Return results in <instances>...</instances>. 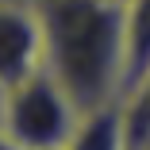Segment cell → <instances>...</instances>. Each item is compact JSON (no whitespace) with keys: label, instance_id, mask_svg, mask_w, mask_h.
<instances>
[{"label":"cell","instance_id":"1","mask_svg":"<svg viewBox=\"0 0 150 150\" xmlns=\"http://www.w3.org/2000/svg\"><path fill=\"white\" fill-rule=\"evenodd\" d=\"M46 35V69L85 112L123 100L127 12L123 0H35Z\"/></svg>","mask_w":150,"mask_h":150},{"label":"cell","instance_id":"2","mask_svg":"<svg viewBox=\"0 0 150 150\" xmlns=\"http://www.w3.org/2000/svg\"><path fill=\"white\" fill-rule=\"evenodd\" d=\"M81 123V108L66 93L50 69H39L35 77L19 81L4 93V127L23 150H58L69 146L73 131Z\"/></svg>","mask_w":150,"mask_h":150},{"label":"cell","instance_id":"3","mask_svg":"<svg viewBox=\"0 0 150 150\" xmlns=\"http://www.w3.org/2000/svg\"><path fill=\"white\" fill-rule=\"evenodd\" d=\"M46 69V35L35 0H0V93Z\"/></svg>","mask_w":150,"mask_h":150},{"label":"cell","instance_id":"4","mask_svg":"<svg viewBox=\"0 0 150 150\" xmlns=\"http://www.w3.org/2000/svg\"><path fill=\"white\" fill-rule=\"evenodd\" d=\"M66 150H131L123 100L108 104V108H96V112H85Z\"/></svg>","mask_w":150,"mask_h":150},{"label":"cell","instance_id":"5","mask_svg":"<svg viewBox=\"0 0 150 150\" xmlns=\"http://www.w3.org/2000/svg\"><path fill=\"white\" fill-rule=\"evenodd\" d=\"M127 88H131L150 73V0H127Z\"/></svg>","mask_w":150,"mask_h":150},{"label":"cell","instance_id":"6","mask_svg":"<svg viewBox=\"0 0 150 150\" xmlns=\"http://www.w3.org/2000/svg\"><path fill=\"white\" fill-rule=\"evenodd\" d=\"M0 150H23V146H19V142H16V139H12L4 127H0Z\"/></svg>","mask_w":150,"mask_h":150},{"label":"cell","instance_id":"7","mask_svg":"<svg viewBox=\"0 0 150 150\" xmlns=\"http://www.w3.org/2000/svg\"><path fill=\"white\" fill-rule=\"evenodd\" d=\"M131 150H150V131H146V135H139V139L131 142Z\"/></svg>","mask_w":150,"mask_h":150},{"label":"cell","instance_id":"8","mask_svg":"<svg viewBox=\"0 0 150 150\" xmlns=\"http://www.w3.org/2000/svg\"><path fill=\"white\" fill-rule=\"evenodd\" d=\"M0 115H4V93H0Z\"/></svg>","mask_w":150,"mask_h":150},{"label":"cell","instance_id":"9","mask_svg":"<svg viewBox=\"0 0 150 150\" xmlns=\"http://www.w3.org/2000/svg\"><path fill=\"white\" fill-rule=\"evenodd\" d=\"M58 150H66V146H58Z\"/></svg>","mask_w":150,"mask_h":150},{"label":"cell","instance_id":"10","mask_svg":"<svg viewBox=\"0 0 150 150\" xmlns=\"http://www.w3.org/2000/svg\"><path fill=\"white\" fill-rule=\"evenodd\" d=\"M123 4H127V0H123Z\"/></svg>","mask_w":150,"mask_h":150}]
</instances>
